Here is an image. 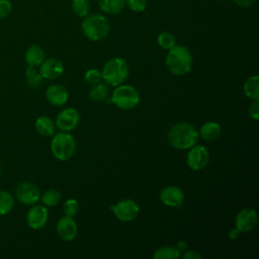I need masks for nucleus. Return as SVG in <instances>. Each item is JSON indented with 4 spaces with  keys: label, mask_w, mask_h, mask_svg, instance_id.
Instances as JSON below:
<instances>
[{
    "label": "nucleus",
    "mask_w": 259,
    "mask_h": 259,
    "mask_svg": "<svg viewBox=\"0 0 259 259\" xmlns=\"http://www.w3.org/2000/svg\"><path fill=\"white\" fill-rule=\"evenodd\" d=\"M165 65L173 75H186L192 68V56L190 51L184 46L175 45L172 49L168 50Z\"/></svg>",
    "instance_id": "obj_1"
},
{
    "label": "nucleus",
    "mask_w": 259,
    "mask_h": 259,
    "mask_svg": "<svg viewBox=\"0 0 259 259\" xmlns=\"http://www.w3.org/2000/svg\"><path fill=\"white\" fill-rule=\"evenodd\" d=\"M197 130L189 122L175 123L168 133L169 144L178 150H186L193 147L198 140Z\"/></svg>",
    "instance_id": "obj_2"
},
{
    "label": "nucleus",
    "mask_w": 259,
    "mask_h": 259,
    "mask_svg": "<svg viewBox=\"0 0 259 259\" xmlns=\"http://www.w3.org/2000/svg\"><path fill=\"white\" fill-rule=\"evenodd\" d=\"M81 29L89 40L100 41L108 35L110 31V24L104 15L93 13L84 17Z\"/></svg>",
    "instance_id": "obj_3"
},
{
    "label": "nucleus",
    "mask_w": 259,
    "mask_h": 259,
    "mask_svg": "<svg viewBox=\"0 0 259 259\" xmlns=\"http://www.w3.org/2000/svg\"><path fill=\"white\" fill-rule=\"evenodd\" d=\"M128 74V65L121 58H112L108 60L101 71L102 79L105 83L114 87L122 84L127 79Z\"/></svg>",
    "instance_id": "obj_4"
},
{
    "label": "nucleus",
    "mask_w": 259,
    "mask_h": 259,
    "mask_svg": "<svg viewBox=\"0 0 259 259\" xmlns=\"http://www.w3.org/2000/svg\"><path fill=\"white\" fill-rule=\"evenodd\" d=\"M75 149L76 142L71 134L67 132H60L54 135L51 142V151L57 160H69L74 155Z\"/></svg>",
    "instance_id": "obj_5"
},
{
    "label": "nucleus",
    "mask_w": 259,
    "mask_h": 259,
    "mask_svg": "<svg viewBox=\"0 0 259 259\" xmlns=\"http://www.w3.org/2000/svg\"><path fill=\"white\" fill-rule=\"evenodd\" d=\"M110 100L116 107L123 110H130L139 104L140 94L135 87L120 84L113 90Z\"/></svg>",
    "instance_id": "obj_6"
},
{
    "label": "nucleus",
    "mask_w": 259,
    "mask_h": 259,
    "mask_svg": "<svg viewBox=\"0 0 259 259\" xmlns=\"http://www.w3.org/2000/svg\"><path fill=\"white\" fill-rule=\"evenodd\" d=\"M110 208L116 219L124 223L134 221L140 212L139 204L133 199H121L114 205H111Z\"/></svg>",
    "instance_id": "obj_7"
},
{
    "label": "nucleus",
    "mask_w": 259,
    "mask_h": 259,
    "mask_svg": "<svg viewBox=\"0 0 259 259\" xmlns=\"http://www.w3.org/2000/svg\"><path fill=\"white\" fill-rule=\"evenodd\" d=\"M15 195L21 203L25 205H32L39 200L40 192L34 183L25 181L16 186Z\"/></svg>",
    "instance_id": "obj_8"
},
{
    "label": "nucleus",
    "mask_w": 259,
    "mask_h": 259,
    "mask_svg": "<svg viewBox=\"0 0 259 259\" xmlns=\"http://www.w3.org/2000/svg\"><path fill=\"white\" fill-rule=\"evenodd\" d=\"M80 114L76 108L68 107L61 110L55 120L56 126L61 132H71L73 131L79 123Z\"/></svg>",
    "instance_id": "obj_9"
},
{
    "label": "nucleus",
    "mask_w": 259,
    "mask_h": 259,
    "mask_svg": "<svg viewBox=\"0 0 259 259\" xmlns=\"http://www.w3.org/2000/svg\"><path fill=\"white\" fill-rule=\"evenodd\" d=\"M209 161V153L207 149L203 146H193L190 148L187 157L186 163L188 167L194 171L202 170Z\"/></svg>",
    "instance_id": "obj_10"
},
{
    "label": "nucleus",
    "mask_w": 259,
    "mask_h": 259,
    "mask_svg": "<svg viewBox=\"0 0 259 259\" xmlns=\"http://www.w3.org/2000/svg\"><path fill=\"white\" fill-rule=\"evenodd\" d=\"M49 219V211L44 204H32L26 214V222L30 229L40 230L42 229Z\"/></svg>",
    "instance_id": "obj_11"
},
{
    "label": "nucleus",
    "mask_w": 259,
    "mask_h": 259,
    "mask_svg": "<svg viewBox=\"0 0 259 259\" xmlns=\"http://www.w3.org/2000/svg\"><path fill=\"white\" fill-rule=\"evenodd\" d=\"M258 223V214L254 208L246 207L241 209L235 219V227L241 233L252 231Z\"/></svg>",
    "instance_id": "obj_12"
},
{
    "label": "nucleus",
    "mask_w": 259,
    "mask_h": 259,
    "mask_svg": "<svg viewBox=\"0 0 259 259\" xmlns=\"http://www.w3.org/2000/svg\"><path fill=\"white\" fill-rule=\"evenodd\" d=\"M160 200L167 206L179 207L184 202L183 190L175 185L165 186L160 192Z\"/></svg>",
    "instance_id": "obj_13"
},
{
    "label": "nucleus",
    "mask_w": 259,
    "mask_h": 259,
    "mask_svg": "<svg viewBox=\"0 0 259 259\" xmlns=\"http://www.w3.org/2000/svg\"><path fill=\"white\" fill-rule=\"evenodd\" d=\"M56 231L63 241L71 242L73 241L78 233L77 224L71 217H62L56 225Z\"/></svg>",
    "instance_id": "obj_14"
},
{
    "label": "nucleus",
    "mask_w": 259,
    "mask_h": 259,
    "mask_svg": "<svg viewBox=\"0 0 259 259\" xmlns=\"http://www.w3.org/2000/svg\"><path fill=\"white\" fill-rule=\"evenodd\" d=\"M63 63L56 58L45 59L39 65V73L42 78L53 80L59 78L64 73Z\"/></svg>",
    "instance_id": "obj_15"
},
{
    "label": "nucleus",
    "mask_w": 259,
    "mask_h": 259,
    "mask_svg": "<svg viewBox=\"0 0 259 259\" xmlns=\"http://www.w3.org/2000/svg\"><path fill=\"white\" fill-rule=\"evenodd\" d=\"M46 97L51 104L55 106H62L67 103L69 98V93L64 86L59 84H54L47 88Z\"/></svg>",
    "instance_id": "obj_16"
},
{
    "label": "nucleus",
    "mask_w": 259,
    "mask_h": 259,
    "mask_svg": "<svg viewBox=\"0 0 259 259\" xmlns=\"http://www.w3.org/2000/svg\"><path fill=\"white\" fill-rule=\"evenodd\" d=\"M221 125L217 122V121H206L204 122L199 132H198V136H200L202 138V140L206 141V142H212L215 141L220 136H221Z\"/></svg>",
    "instance_id": "obj_17"
},
{
    "label": "nucleus",
    "mask_w": 259,
    "mask_h": 259,
    "mask_svg": "<svg viewBox=\"0 0 259 259\" xmlns=\"http://www.w3.org/2000/svg\"><path fill=\"white\" fill-rule=\"evenodd\" d=\"M45 57H46L45 51L38 45L30 46L26 50L25 55H24L25 62L27 63L28 66H31V67L39 66L42 63V61L45 60Z\"/></svg>",
    "instance_id": "obj_18"
},
{
    "label": "nucleus",
    "mask_w": 259,
    "mask_h": 259,
    "mask_svg": "<svg viewBox=\"0 0 259 259\" xmlns=\"http://www.w3.org/2000/svg\"><path fill=\"white\" fill-rule=\"evenodd\" d=\"M36 132L44 137H51L55 134L56 130V124L55 121L47 116V115H41L36 118L35 123H34Z\"/></svg>",
    "instance_id": "obj_19"
},
{
    "label": "nucleus",
    "mask_w": 259,
    "mask_h": 259,
    "mask_svg": "<svg viewBox=\"0 0 259 259\" xmlns=\"http://www.w3.org/2000/svg\"><path fill=\"white\" fill-rule=\"evenodd\" d=\"M99 8L106 14L115 15L125 7V0H97Z\"/></svg>",
    "instance_id": "obj_20"
},
{
    "label": "nucleus",
    "mask_w": 259,
    "mask_h": 259,
    "mask_svg": "<svg viewBox=\"0 0 259 259\" xmlns=\"http://www.w3.org/2000/svg\"><path fill=\"white\" fill-rule=\"evenodd\" d=\"M243 90L248 98L253 101L259 100V77L257 75L249 77L244 83Z\"/></svg>",
    "instance_id": "obj_21"
},
{
    "label": "nucleus",
    "mask_w": 259,
    "mask_h": 259,
    "mask_svg": "<svg viewBox=\"0 0 259 259\" xmlns=\"http://www.w3.org/2000/svg\"><path fill=\"white\" fill-rule=\"evenodd\" d=\"M14 199L10 192L0 189V215H4L12 210Z\"/></svg>",
    "instance_id": "obj_22"
},
{
    "label": "nucleus",
    "mask_w": 259,
    "mask_h": 259,
    "mask_svg": "<svg viewBox=\"0 0 259 259\" xmlns=\"http://www.w3.org/2000/svg\"><path fill=\"white\" fill-rule=\"evenodd\" d=\"M153 257L154 259H175L180 257V250L176 247L164 246L159 248Z\"/></svg>",
    "instance_id": "obj_23"
},
{
    "label": "nucleus",
    "mask_w": 259,
    "mask_h": 259,
    "mask_svg": "<svg viewBox=\"0 0 259 259\" xmlns=\"http://www.w3.org/2000/svg\"><path fill=\"white\" fill-rule=\"evenodd\" d=\"M39 198L45 206H55L61 200V193L56 189H48Z\"/></svg>",
    "instance_id": "obj_24"
},
{
    "label": "nucleus",
    "mask_w": 259,
    "mask_h": 259,
    "mask_svg": "<svg viewBox=\"0 0 259 259\" xmlns=\"http://www.w3.org/2000/svg\"><path fill=\"white\" fill-rule=\"evenodd\" d=\"M108 94V87L105 84L97 83L93 85L89 92V97L94 101H102L107 97Z\"/></svg>",
    "instance_id": "obj_25"
},
{
    "label": "nucleus",
    "mask_w": 259,
    "mask_h": 259,
    "mask_svg": "<svg viewBox=\"0 0 259 259\" xmlns=\"http://www.w3.org/2000/svg\"><path fill=\"white\" fill-rule=\"evenodd\" d=\"M25 77H26L28 86H30L32 88L37 87L41 84L42 77H41L39 71L36 69V67L28 66V68L25 71Z\"/></svg>",
    "instance_id": "obj_26"
},
{
    "label": "nucleus",
    "mask_w": 259,
    "mask_h": 259,
    "mask_svg": "<svg viewBox=\"0 0 259 259\" xmlns=\"http://www.w3.org/2000/svg\"><path fill=\"white\" fill-rule=\"evenodd\" d=\"M157 42L160 48L168 51L176 45V39L169 31H162L157 36Z\"/></svg>",
    "instance_id": "obj_27"
},
{
    "label": "nucleus",
    "mask_w": 259,
    "mask_h": 259,
    "mask_svg": "<svg viewBox=\"0 0 259 259\" xmlns=\"http://www.w3.org/2000/svg\"><path fill=\"white\" fill-rule=\"evenodd\" d=\"M72 10L79 17H85L89 14L90 3L89 0H73Z\"/></svg>",
    "instance_id": "obj_28"
},
{
    "label": "nucleus",
    "mask_w": 259,
    "mask_h": 259,
    "mask_svg": "<svg viewBox=\"0 0 259 259\" xmlns=\"http://www.w3.org/2000/svg\"><path fill=\"white\" fill-rule=\"evenodd\" d=\"M79 209V203L76 199L74 198H69L67 199L64 204H63V212L66 217H71L73 218L74 215L77 214Z\"/></svg>",
    "instance_id": "obj_29"
},
{
    "label": "nucleus",
    "mask_w": 259,
    "mask_h": 259,
    "mask_svg": "<svg viewBox=\"0 0 259 259\" xmlns=\"http://www.w3.org/2000/svg\"><path fill=\"white\" fill-rule=\"evenodd\" d=\"M84 78L87 83L91 85H95L102 80L101 71H99L98 69H89L88 71H86Z\"/></svg>",
    "instance_id": "obj_30"
},
{
    "label": "nucleus",
    "mask_w": 259,
    "mask_h": 259,
    "mask_svg": "<svg viewBox=\"0 0 259 259\" xmlns=\"http://www.w3.org/2000/svg\"><path fill=\"white\" fill-rule=\"evenodd\" d=\"M125 6L134 12L141 13L147 8V0H125Z\"/></svg>",
    "instance_id": "obj_31"
},
{
    "label": "nucleus",
    "mask_w": 259,
    "mask_h": 259,
    "mask_svg": "<svg viewBox=\"0 0 259 259\" xmlns=\"http://www.w3.org/2000/svg\"><path fill=\"white\" fill-rule=\"evenodd\" d=\"M12 11V3L10 0H0V20L6 18Z\"/></svg>",
    "instance_id": "obj_32"
},
{
    "label": "nucleus",
    "mask_w": 259,
    "mask_h": 259,
    "mask_svg": "<svg viewBox=\"0 0 259 259\" xmlns=\"http://www.w3.org/2000/svg\"><path fill=\"white\" fill-rule=\"evenodd\" d=\"M249 115L255 120H257L259 118V103H258V100H254V102L250 104V106H249Z\"/></svg>",
    "instance_id": "obj_33"
},
{
    "label": "nucleus",
    "mask_w": 259,
    "mask_h": 259,
    "mask_svg": "<svg viewBox=\"0 0 259 259\" xmlns=\"http://www.w3.org/2000/svg\"><path fill=\"white\" fill-rule=\"evenodd\" d=\"M237 6L242 8H248L251 7L256 0H232Z\"/></svg>",
    "instance_id": "obj_34"
},
{
    "label": "nucleus",
    "mask_w": 259,
    "mask_h": 259,
    "mask_svg": "<svg viewBox=\"0 0 259 259\" xmlns=\"http://www.w3.org/2000/svg\"><path fill=\"white\" fill-rule=\"evenodd\" d=\"M183 258L184 259H201L202 256L196 251H187L186 253H184Z\"/></svg>",
    "instance_id": "obj_35"
},
{
    "label": "nucleus",
    "mask_w": 259,
    "mask_h": 259,
    "mask_svg": "<svg viewBox=\"0 0 259 259\" xmlns=\"http://www.w3.org/2000/svg\"><path fill=\"white\" fill-rule=\"evenodd\" d=\"M240 235H241V231L238 230L236 227L233 228V229H231V230L229 231V233H228V237H229L231 240H236V239H238V238L240 237Z\"/></svg>",
    "instance_id": "obj_36"
},
{
    "label": "nucleus",
    "mask_w": 259,
    "mask_h": 259,
    "mask_svg": "<svg viewBox=\"0 0 259 259\" xmlns=\"http://www.w3.org/2000/svg\"><path fill=\"white\" fill-rule=\"evenodd\" d=\"M0 174H1V166H0Z\"/></svg>",
    "instance_id": "obj_37"
},
{
    "label": "nucleus",
    "mask_w": 259,
    "mask_h": 259,
    "mask_svg": "<svg viewBox=\"0 0 259 259\" xmlns=\"http://www.w3.org/2000/svg\"><path fill=\"white\" fill-rule=\"evenodd\" d=\"M64 1H67V0H64Z\"/></svg>",
    "instance_id": "obj_38"
}]
</instances>
